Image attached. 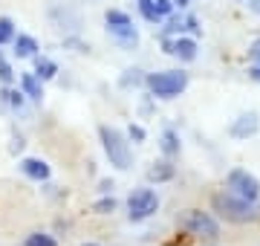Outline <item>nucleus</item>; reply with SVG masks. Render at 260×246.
I'll list each match as a JSON object with an SVG mask.
<instances>
[{
    "instance_id": "nucleus-10",
    "label": "nucleus",
    "mask_w": 260,
    "mask_h": 246,
    "mask_svg": "<svg viewBox=\"0 0 260 246\" xmlns=\"http://www.w3.org/2000/svg\"><path fill=\"white\" fill-rule=\"evenodd\" d=\"M159 148L165 153V160H177L179 151H182V142H179V133L174 128H165L162 136H159Z\"/></svg>"
},
{
    "instance_id": "nucleus-30",
    "label": "nucleus",
    "mask_w": 260,
    "mask_h": 246,
    "mask_svg": "<svg viewBox=\"0 0 260 246\" xmlns=\"http://www.w3.org/2000/svg\"><path fill=\"white\" fill-rule=\"evenodd\" d=\"M249 78L260 84V64H251V67H249Z\"/></svg>"
},
{
    "instance_id": "nucleus-21",
    "label": "nucleus",
    "mask_w": 260,
    "mask_h": 246,
    "mask_svg": "<svg viewBox=\"0 0 260 246\" xmlns=\"http://www.w3.org/2000/svg\"><path fill=\"white\" fill-rule=\"evenodd\" d=\"M15 41V23L12 18H0V47H6Z\"/></svg>"
},
{
    "instance_id": "nucleus-22",
    "label": "nucleus",
    "mask_w": 260,
    "mask_h": 246,
    "mask_svg": "<svg viewBox=\"0 0 260 246\" xmlns=\"http://www.w3.org/2000/svg\"><path fill=\"white\" fill-rule=\"evenodd\" d=\"M116 206H119V203H116V197H110V194H104L102 200H95L93 211H95V214H113V211H116Z\"/></svg>"
},
{
    "instance_id": "nucleus-34",
    "label": "nucleus",
    "mask_w": 260,
    "mask_h": 246,
    "mask_svg": "<svg viewBox=\"0 0 260 246\" xmlns=\"http://www.w3.org/2000/svg\"><path fill=\"white\" fill-rule=\"evenodd\" d=\"M249 9H251V12H257V15H260V0H249Z\"/></svg>"
},
{
    "instance_id": "nucleus-23",
    "label": "nucleus",
    "mask_w": 260,
    "mask_h": 246,
    "mask_svg": "<svg viewBox=\"0 0 260 246\" xmlns=\"http://www.w3.org/2000/svg\"><path fill=\"white\" fill-rule=\"evenodd\" d=\"M12 81H15V70H12V64L6 61V55L0 52V84H3V87H9Z\"/></svg>"
},
{
    "instance_id": "nucleus-27",
    "label": "nucleus",
    "mask_w": 260,
    "mask_h": 246,
    "mask_svg": "<svg viewBox=\"0 0 260 246\" xmlns=\"http://www.w3.org/2000/svg\"><path fill=\"white\" fill-rule=\"evenodd\" d=\"M153 3H156V12L162 18H168V15L174 12V0H153Z\"/></svg>"
},
{
    "instance_id": "nucleus-31",
    "label": "nucleus",
    "mask_w": 260,
    "mask_h": 246,
    "mask_svg": "<svg viewBox=\"0 0 260 246\" xmlns=\"http://www.w3.org/2000/svg\"><path fill=\"white\" fill-rule=\"evenodd\" d=\"M99 191H102V194H110V191H113V180H102V182H99Z\"/></svg>"
},
{
    "instance_id": "nucleus-2",
    "label": "nucleus",
    "mask_w": 260,
    "mask_h": 246,
    "mask_svg": "<svg viewBox=\"0 0 260 246\" xmlns=\"http://www.w3.org/2000/svg\"><path fill=\"white\" fill-rule=\"evenodd\" d=\"M99 139H102L104 157L110 160V165L116 171H127L133 165V153H130V139L119 128L113 125H99Z\"/></svg>"
},
{
    "instance_id": "nucleus-1",
    "label": "nucleus",
    "mask_w": 260,
    "mask_h": 246,
    "mask_svg": "<svg viewBox=\"0 0 260 246\" xmlns=\"http://www.w3.org/2000/svg\"><path fill=\"white\" fill-rule=\"evenodd\" d=\"M211 208L229 223H254L260 220V206L251 200H243L232 191H220L211 197Z\"/></svg>"
},
{
    "instance_id": "nucleus-13",
    "label": "nucleus",
    "mask_w": 260,
    "mask_h": 246,
    "mask_svg": "<svg viewBox=\"0 0 260 246\" xmlns=\"http://www.w3.org/2000/svg\"><path fill=\"white\" fill-rule=\"evenodd\" d=\"M174 177H177V168H174L171 160H159L148 168V180L150 182H168V180H174Z\"/></svg>"
},
{
    "instance_id": "nucleus-11",
    "label": "nucleus",
    "mask_w": 260,
    "mask_h": 246,
    "mask_svg": "<svg viewBox=\"0 0 260 246\" xmlns=\"http://www.w3.org/2000/svg\"><path fill=\"white\" fill-rule=\"evenodd\" d=\"M107 32L116 38V44H119L121 49H136V44H139V32H136L133 23H130V26H110Z\"/></svg>"
},
{
    "instance_id": "nucleus-20",
    "label": "nucleus",
    "mask_w": 260,
    "mask_h": 246,
    "mask_svg": "<svg viewBox=\"0 0 260 246\" xmlns=\"http://www.w3.org/2000/svg\"><path fill=\"white\" fill-rule=\"evenodd\" d=\"M23 246H58V240L47 232H32V235H26Z\"/></svg>"
},
{
    "instance_id": "nucleus-8",
    "label": "nucleus",
    "mask_w": 260,
    "mask_h": 246,
    "mask_svg": "<svg viewBox=\"0 0 260 246\" xmlns=\"http://www.w3.org/2000/svg\"><path fill=\"white\" fill-rule=\"evenodd\" d=\"M257 131H260V116L254 113V110H251V113H240L232 122V128H229L232 139H249V136H254Z\"/></svg>"
},
{
    "instance_id": "nucleus-19",
    "label": "nucleus",
    "mask_w": 260,
    "mask_h": 246,
    "mask_svg": "<svg viewBox=\"0 0 260 246\" xmlns=\"http://www.w3.org/2000/svg\"><path fill=\"white\" fill-rule=\"evenodd\" d=\"M104 23H107V29L110 26H130L133 18H130L127 12H121V9H107L104 12Z\"/></svg>"
},
{
    "instance_id": "nucleus-17",
    "label": "nucleus",
    "mask_w": 260,
    "mask_h": 246,
    "mask_svg": "<svg viewBox=\"0 0 260 246\" xmlns=\"http://www.w3.org/2000/svg\"><path fill=\"white\" fill-rule=\"evenodd\" d=\"M0 102L6 104V107H12V110H23V104H26V96H23V90H15V87H3V93H0Z\"/></svg>"
},
{
    "instance_id": "nucleus-3",
    "label": "nucleus",
    "mask_w": 260,
    "mask_h": 246,
    "mask_svg": "<svg viewBox=\"0 0 260 246\" xmlns=\"http://www.w3.org/2000/svg\"><path fill=\"white\" fill-rule=\"evenodd\" d=\"M145 87L153 99H177L179 93H185L188 87V73L185 70H162V73H148L145 76Z\"/></svg>"
},
{
    "instance_id": "nucleus-33",
    "label": "nucleus",
    "mask_w": 260,
    "mask_h": 246,
    "mask_svg": "<svg viewBox=\"0 0 260 246\" xmlns=\"http://www.w3.org/2000/svg\"><path fill=\"white\" fill-rule=\"evenodd\" d=\"M191 3H194V0H174V6H179V9H188Z\"/></svg>"
},
{
    "instance_id": "nucleus-4",
    "label": "nucleus",
    "mask_w": 260,
    "mask_h": 246,
    "mask_svg": "<svg viewBox=\"0 0 260 246\" xmlns=\"http://www.w3.org/2000/svg\"><path fill=\"white\" fill-rule=\"evenodd\" d=\"M179 226L194 237H205V240H217V237H220V223H217L208 211H200V208L182 211V214H179Z\"/></svg>"
},
{
    "instance_id": "nucleus-6",
    "label": "nucleus",
    "mask_w": 260,
    "mask_h": 246,
    "mask_svg": "<svg viewBox=\"0 0 260 246\" xmlns=\"http://www.w3.org/2000/svg\"><path fill=\"white\" fill-rule=\"evenodd\" d=\"M225 191H232V194H237L243 200L257 203L260 200V180L254 174H249L246 168H232L225 174Z\"/></svg>"
},
{
    "instance_id": "nucleus-5",
    "label": "nucleus",
    "mask_w": 260,
    "mask_h": 246,
    "mask_svg": "<svg viewBox=\"0 0 260 246\" xmlns=\"http://www.w3.org/2000/svg\"><path fill=\"white\" fill-rule=\"evenodd\" d=\"M159 208V194L153 189H136L127 194V218L130 223H142L156 214Z\"/></svg>"
},
{
    "instance_id": "nucleus-24",
    "label": "nucleus",
    "mask_w": 260,
    "mask_h": 246,
    "mask_svg": "<svg viewBox=\"0 0 260 246\" xmlns=\"http://www.w3.org/2000/svg\"><path fill=\"white\" fill-rule=\"evenodd\" d=\"M136 87V84H145V76H142V70H124V76H121V87Z\"/></svg>"
},
{
    "instance_id": "nucleus-29",
    "label": "nucleus",
    "mask_w": 260,
    "mask_h": 246,
    "mask_svg": "<svg viewBox=\"0 0 260 246\" xmlns=\"http://www.w3.org/2000/svg\"><path fill=\"white\" fill-rule=\"evenodd\" d=\"M64 47H73L75 52H87V44H81L78 38H64Z\"/></svg>"
},
{
    "instance_id": "nucleus-28",
    "label": "nucleus",
    "mask_w": 260,
    "mask_h": 246,
    "mask_svg": "<svg viewBox=\"0 0 260 246\" xmlns=\"http://www.w3.org/2000/svg\"><path fill=\"white\" fill-rule=\"evenodd\" d=\"M249 61H251V64H260V38H257V41H251V47H249Z\"/></svg>"
},
{
    "instance_id": "nucleus-32",
    "label": "nucleus",
    "mask_w": 260,
    "mask_h": 246,
    "mask_svg": "<svg viewBox=\"0 0 260 246\" xmlns=\"http://www.w3.org/2000/svg\"><path fill=\"white\" fill-rule=\"evenodd\" d=\"M18 151H23V139H12V153H18Z\"/></svg>"
},
{
    "instance_id": "nucleus-16",
    "label": "nucleus",
    "mask_w": 260,
    "mask_h": 246,
    "mask_svg": "<svg viewBox=\"0 0 260 246\" xmlns=\"http://www.w3.org/2000/svg\"><path fill=\"white\" fill-rule=\"evenodd\" d=\"M162 23H165V26H162V38H177V35L185 32V18H182V15H174V12H171Z\"/></svg>"
},
{
    "instance_id": "nucleus-35",
    "label": "nucleus",
    "mask_w": 260,
    "mask_h": 246,
    "mask_svg": "<svg viewBox=\"0 0 260 246\" xmlns=\"http://www.w3.org/2000/svg\"><path fill=\"white\" fill-rule=\"evenodd\" d=\"M81 246H99V243H81Z\"/></svg>"
},
{
    "instance_id": "nucleus-7",
    "label": "nucleus",
    "mask_w": 260,
    "mask_h": 246,
    "mask_svg": "<svg viewBox=\"0 0 260 246\" xmlns=\"http://www.w3.org/2000/svg\"><path fill=\"white\" fill-rule=\"evenodd\" d=\"M165 55H174L182 64H191L197 58V38L194 35H177V38H162Z\"/></svg>"
},
{
    "instance_id": "nucleus-15",
    "label": "nucleus",
    "mask_w": 260,
    "mask_h": 246,
    "mask_svg": "<svg viewBox=\"0 0 260 246\" xmlns=\"http://www.w3.org/2000/svg\"><path fill=\"white\" fill-rule=\"evenodd\" d=\"M35 76L41 78V81H52V78L58 76V64L47 55H35Z\"/></svg>"
},
{
    "instance_id": "nucleus-25",
    "label": "nucleus",
    "mask_w": 260,
    "mask_h": 246,
    "mask_svg": "<svg viewBox=\"0 0 260 246\" xmlns=\"http://www.w3.org/2000/svg\"><path fill=\"white\" fill-rule=\"evenodd\" d=\"M127 139L130 142H136V145H142L145 139H148V131H145L142 125H130L127 128Z\"/></svg>"
},
{
    "instance_id": "nucleus-9",
    "label": "nucleus",
    "mask_w": 260,
    "mask_h": 246,
    "mask_svg": "<svg viewBox=\"0 0 260 246\" xmlns=\"http://www.w3.org/2000/svg\"><path fill=\"white\" fill-rule=\"evenodd\" d=\"M20 171H23V177L35 182H47L52 168H49L47 160H41V157H26V160H20Z\"/></svg>"
},
{
    "instance_id": "nucleus-12",
    "label": "nucleus",
    "mask_w": 260,
    "mask_h": 246,
    "mask_svg": "<svg viewBox=\"0 0 260 246\" xmlns=\"http://www.w3.org/2000/svg\"><path fill=\"white\" fill-rule=\"evenodd\" d=\"M20 90H23V96L32 99V102H41V99H44V81H41L35 73H23V76H20Z\"/></svg>"
},
{
    "instance_id": "nucleus-18",
    "label": "nucleus",
    "mask_w": 260,
    "mask_h": 246,
    "mask_svg": "<svg viewBox=\"0 0 260 246\" xmlns=\"http://www.w3.org/2000/svg\"><path fill=\"white\" fill-rule=\"evenodd\" d=\"M136 3H139V12H142V18L148 20V23H153V26H159V23H162V15H159L156 12V3H153V0H136Z\"/></svg>"
},
{
    "instance_id": "nucleus-14",
    "label": "nucleus",
    "mask_w": 260,
    "mask_h": 246,
    "mask_svg": "<svg viewBox=\"0 0 260 246\" xmlns=\"http://www.w3.org/2000/svg\"><path fill=\"white\" fill-rule=\"evenodd\" d=\"M12 47H15V55L18 58H35L38 55V41L32 35H15Z\"/></svg>"
},
{
    "instance_id": "nucleus-26",
    "label": "nucleus",
    "mask_w": 260,
    "mask_h": 246,
    "mask_svg": "<svg viewBox=\"0 0 260 246\" xmlns=\"http://www.w3.org/2000/svg\"><path fill=\"white\" fill-rule=\"evenodd\" d=\"M185 32H191L194 38L203 35V26H200V18H197V15H185Z\"/></svg>"
}]
</instances>
